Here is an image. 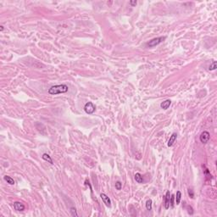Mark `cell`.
<instances>
[{"instance_id": "22", "label": "cell", "mask_w": 217, "mask_h": 217, "mask_svg": "<svg viewBox=\"0 0 217 217\" xmlns=\"http://www.w3.org/2000/svg\"><path fill=\"white\" fill-rule=\"evenodd\" d=\"M0 31H1V32H3V31H4V26H0Z\"/></svg>"}, {"instance_id": "4", "label": "cell", "mask_w": 217, "mask_h": 217, "mask_svg": "<svg viewBox=\"0 0 217 217\" xmlns=\"http://www.w3.org/2000/svg\"><path fill=\"white\" fill-rule=\"evenodd\" d=\"M199 139H200L201 142H202L203 144H206L209 141H210V134L209 131H203L202 133H201L200 137H199Z\"/></svg>"}, {"instance_id": "20", "label": "cell", "mask_w": 217, "mask_h": 217, "mask_svg": "<svg viewBox=\"0 0 217 217\" xmlns=\"http://www.w3.org/2000/svg\"><path fill=\"white\" fill-rule=\"evenodd\" d=\"M187 213L189 214V215H193V208L191 207V206H187Z\"/></svg>"}, {"instance_id": "15", "label": "cell", "mask_w": 217, "mask_h": 217, "mask_svg": "<svg viewBox=\"0 0 217 217\" xmlns=\"http://www.w3.org/2000/svg\"><path fill=\"white\" fill-rule=\"evenodd\" d=\"M152 204H153V201L151 199H148L146 202V209L148 210H152Z\"/></svg>"}, {"instance_id": "10", "label": "cell", "mask_w": 217, "mask_h": 217, "mask_svg": "<svg viewBox=\"0 0 217 217\" xmlns=\"http://www.w3.org/2000/svg\"><path fill=\"white\" fill-rule=\"evenodd\" d=\"M134 179L137 183H142L143 182V177H142V176L140 173H136L134 176Z\"/></svg>"}, {"instance_id": "18", "label": "cell", "mask_w": 217, "mask_h": 217, "mask_svg": "<svg viewBox=\"0 0 217 217\" xmlns=\"http://www.w3.org/2000/svg\"><path fill=\"white\" fill-rule=\"evenodd\" d=\"M174 200H175V196L174 195H171L170 194V204L171 207L174 206Z\"/></svg>"}, {"instance_id": "5", "label": "cell", "mask_w": 217, "mask_h": 217, "mask_svg": "<svg viewBox=\"0 0 217 217\" xmlns=\"http://www.w3.org/2000/svg\"><path fill=\"white\" fill-rule=\"evenodd\" d=\"M100 198H102V200H103V204H105V205H106L107 207H111V200H110V198H108V197L107 196L105 193H101V194H100Z\"/></svg>"}, {"instance_id": "16", "label": "cell", "mask_w": 217, "mask_h": 217, "mask_svg": "<svg viewBox=\"0 0 217 217\" xmlns=\"http://www.w3.org/2000/svg\"><path fill=\"white\" fill-rule=\"evenodd\" d=\"M70 211H71V215H72V216H74V217H77V216H78V214H77L76 208H74V207L71 208V210H70Z\"/></svg>"}, {"instance_id": "1", "label": "cell", "mask_w": 217, "mask_h": 217, "mask_svg": "<svg viewBox=\"0 0 217 217\" xmlns=\"http://www.w3.org/2000/svg\"><path fill=\"white\" fill-rule=\"evenodd\" d=\"M68 87L65 84L61 85H55V86L51 87L49 89V93L51 95H57L60 93H65L68 92Z\"/></svg>"}, {"instance_id": "21", "label": "cell", "mask_w": 217, "mask_h": 217, "mask_svg": "<svg viewBox=\"0 0 217 217\" xmlns=\"http://www.w3.org/2000/svg\"><path fill=\"white\" fill-rule=\"evenodd\" d=\"M137 1L136 0H134V1H130V4H131V6H136L137 5Z\"/></svg>"}, {"instance_id": "8", "label": "cell", "mask_w": 217, "mask_h": 217, "mask_svg": "<svg viewBox=\"0 0 217 217\" xmlns=\"http://www.w3.org/2000/svg\"><path fill=\"white\" fill-rule=\"evenodd\" d=\"M170 191H167L165 196V208L168 210L170 208Z\"/></svg>"}, {"instance_id": "9", "label": "cell", "mask_w": 217, "mask_h": 217, "mask_svg": "<svg viewBox=\"0 0 217 217\" xmlns=\"http://www.w3.org/2000/svg\"><path fill=\"white\" fill-rule=\"evenodd\" d=\"M170 103H171V101H170V99H167V100H165V101L162 102L161 104H160L161 108H163V109H167V108L170 107Z\"/></svg>"}, {"instance_id": "2", "label": "cell", "mask_w": 217, "mask_h": 217, "mask_svg": "<svg viewBox=\"0 0 217 217\" xmlns=\"http://www.w3.org/2000/svg\"><path fill=\"white\" fill-rule=\"evenodd\" d=\"M165 37H159V38H153V39L150 40L149 42L148 43V46L149 48H153L155 46H158L159 44H160L164 40H165Z\"/></svg>"}, {"instance_id": "13", "label": "cell", "mask_w": 217, "mask_h": 217, "mask_svg": "<svg viewBox=\"0 0 217 217\" xmlns=\"http://www.w3.org/2000/svg\"><path fill=\"white\" fill-rule=\"evenodd\" d=\"M175 198H176V204H179L180 202H181V198H182V193H181L180 191L176 192V197Z\"/></svg>"}, {"instance_id": "7", "label": "cell", "mask_w": 217, "mask_h": 217, "mask_svg": "<svg viewBox=\"0 0 217 217\" xmlns=\"http://www.w3.org/2000/svg\"><path fill=\"white\" fill-rule=\"evenodd\" d=\"M176 138H177V134H176V133H173V134L170 136V139H169V141H168V143H167L168 147H172L173 145H174L175 142L176 141Z\"/></svg>"}, {"instance_id": "6", "label": "cell", "mask_w": 217, "mask_h": 217, "mask_svg": "<svg viewBox=\"0 0 217 217\" xmlns=\"http://www.w3.org/2000/svg\"><path fill=\"white\" fill-rule=\"evenodd\" d=\"M13 207H14V209L16 210V211H23V210H25L24 204H23L22 203H21V202H18V201L14 202Z\"/></svg>"}, {"instance_id": "19", "label": "cell", "mask_w": 217, "mask_h": 217, "mask_svg": "<svg viewBox=\"0 0 217 217\" xmlns=\"http://www.w3.org/2000/svg\"><path fill=\"white\" fill-rule=\"evenodd\" d=\"M187 192H188V195H189V197H190V198H194V193H193V189L189 188L188 190H187Z\"/></svg>"}, {"instance_id": "14", "label": "cell", "mask_w": 217, "mask_h": 217, "mask_svg": "<svg viewBox=\"0 0 217 217\" xmlns=\"http://www.w3.org/2000/svg\"><path fill=\"white\" fill-rule=\"evenodd\" d=\"M217 68V62L214 61L212 64H210V65L209 66V71H215Z\"/></svg>"}, {"instance_id": "12", "label": "cell", "mask_w": 217, "mask_h": 217, "mask_svg": "<svg viewBox=\"0 0 217 217\" xmlns=\"http://www.w3.org/2000/svg\"><path fill=\"white\" fill-rule=\"evenodd\" d=\"M4 179L5 180L6 182H7V183H9L10 185H14V184L15 183L13 178L10 177V176H4Z\"/></svg>"}, {"instance_id": "11", "label": "cell", "mask_w": 217, "mask_h": 217, "mask_svg": "<svg viewBox=\"0 0 217 217\" xmlns=\"http://www.w3.org/2000/svg\"><path fill=\"white\" fill-rule=\"evenodd\" d=\"M42 158H43V159H44L45 161L49 162L51 165H54V161H53L52 158H51V156L49 155V154H48V153H43V156H42Z\"/></svg>"}, {"instance_id": "3", "label": "cell", "mask_w": 217, "mask_h": 217, "mask_svg": "<svg viewBox=\"0 0 217 217\" xmlns=\"http://www.w3.org/2000/svg\"><path fill=\"white\" fill-rule=\"evenodd\" d=\"M96 109V106L92 103V102H87V103L85 104L84 106V110L87 114H92L94 113Z\"/></svg>"}, {"instance_id": "17", "label": "cell", "mask_w": 217, "mask_h": 217, "mask_svg": "<svg viewBox=\"0 0 217 217\" xmlns=\"http://www.w3.org/2000/svg\"><path fill=\"white\" fill-rule=\"evenodd\" d=\"M115 188L117 190H120L122 188V183L120 182H115Z\"/></svg>"}]
</instances>
